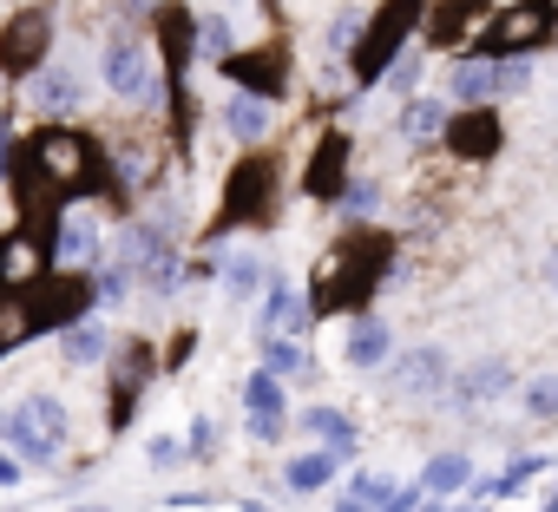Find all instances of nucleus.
I'll return each mask as SVG.
<instances>
[{"label":"nucleus","instance_id":"obj_1","mask_svg":"<svg viewBox=\"0 0 558 512\" xmlns=\"http://www.w3.org/2000/svg\"><path fill=\"white\" fill-rule=\"evenodd\" d=\"M395 243L381 230H349L323 249L316 283H310V316H362L375 303V290L388 283Z\"/></svg>","mask_w":558,"mask_h":512},{"label":"nucleus","instance_id":"obj_2","mask_svg":"<svg viewBox=\"0 0 558 512\" xmlns=\"http://www.w3.org/2000/svg\"><path fill=\"white\" fill-rule=\"evenodd\" d=\"M27 171H34L53 197H80V191L99 184V151H93L86 132H73V125H47V132L27 138Z\"/></svg>","mask_w":558,"mask_h":512},{"label":"nucleus","instance_id":"obj_3","mask_svg":"<svg viewBox=\"0 0 558 512\" xmlns=\"http://www.w3.org/2000/svg\"><path fill=\"white\" fill-rule=\"evenodd\" d=\"M421 14H427V0H381V8H375V21H368V27L355 34V47H349L355 86H381V80L395 73V60H401L408 34L421 27Z\"/></svg>","mask_w":558,"mask_h":512},{"label":"nucleus","instance_id":"obj_4","mask_svg":"<svg viewBox=\"0 0 558 512\" xmlns=\"http://www.w3.org/2000/svg\"><path fill=\"white\" fill-rule=\"evenodd\" d=\"M551 34H558V0H506L499 14H486L473 53H480V60H525V53H538Z\"/></svg>","mask_w":558,"mask_h":512},{"label":"nucleus","instance_id":"obj_5","mask_svg":"<svg viewBox=\"0 0 558 512\" xmlns=\"http://www.w3.org/2000/svg\"><path fill=\"white\" fill-rule=\"evenodd\" d=\"M0 440H8L14 460H27V466H53L66 453V407L53 394H27L8 420H0Z\"/></svg>","mask_w":558,"mask_h":512},{"label":"nucleus","instance_id":"obj_6","mask_svg":"<svg viewBox=\"0 0 558 512\" xmlns=\"http://www.w3.org/2000/svg\"><path fill=\"white\" fill-rule=\"evenodd\" d=\"M47 47H53V14L47 8H21L0 27V73L8 80H34L47 66Z\"/></svg>","mask_w":558,"mask_h":512},{"label":"nucleus","instance_id":"obj_7","mask_svg":"<svg viewBox=\"0 0 558 512\" xmlns=\"http://www.w3.org/2000/svg\"><path fill=\"white\" fill-rule=\"evenodd\" d=\"M269 210H276V164L269 158H243L230 171V184H223V223L217 230H230V223H269Z\"/></svg>","mask_w":558,"mask_h":512},{"label":"nucleus","instance_id":"obj_8","mask_svg":"<svg viewBox=\"0 0 558 512\" xmlns=\"http://www.w3.org/2000/svg\"><path fill=\"white\" fill-rule=\"evenodd\" d=\"M223 66V80L236 86V93H250V99H283L290 93V53L283 47H250V53H230V60H217Z\"/></svg>","mask_w":558,"mask_h":512},{"label":"nucleus","instance_id":"obj_9","mask_svg":"<svg viewBox=\"0 0 558 512\" xmlns=\"http://www.w3.org/2000/svg\"><path fill=\"white\" fill-rule=\"evenodd\" d=\"M440 145H447L460 164H486V158H499V145H506V125H499V112H493V106L447 112V132H440Z\"/></svg>","mask_w":558,"mask_h":512},{"label":"nucleus","instance_id":"obj_10","mask_svg":"<svg viewBox=\"0 0 558 512\" xmlns=\"http://www.w3.org/2000/svg\"><path fill=\"white\" fill-rule=\"evenodd\" d=\"M99 73H106V86H112V99H151V53L132 40V34H112L106 40V60H99Z\"/></svg>","mask_w":558,"mask_h":512},{"label":"nucleus","instance_id":"obj_11","mask_svg":"<svg viewBox=\"0 0 558 512\" xmlns=\"http://www.w3.org/2000/svg\"><path fill=\"white\" fill-rule=\"evenodd\" d=\"M388 388H395V394H408V401H440V394H447V355H440L434 342H421V349L395 355Z\"/></svg>","mask_w":558,"mask_h":512},{"label":"nucleus","instance_id":"obj_12","mask_svg":"<svg viewBox=\"0 0 558 512\" xmlns=\"http://www.w3.org/2000/svg\"><path fill=\"white\" fill-rule=\"evenodd\" d=\"M40 277H47V243L34 230H8V236H0V290L27 296Z\"/></svg>","mask_w":558,"mask_h":512},{"label":"nucleus","instance_id":"obj_13","mask_svg":"<svg viewBox=\"0 0 558 512\" xmlns=\"http://www.w3.org/2000/svg\"><path fill=\"white\" fill-rule=\"evenodd\" d=\"M303 191H310L316 204H342V191H349V138H342V132H329V138L310 151Z\"/></svg>","mask_w":558,"mask_h":512},{"label":"nucleus","instance_id":"obj_14","mask_svg":"<svg viewBox=\"0 0 558 512\" xmlns=\"http://www.w3.org/2000/svg\"><path fill=\"white\" fill-rule=\"evenodd\" d=\"M493 14V0H440V8L427 14V47H460V40H480Z\"/></svg>","mask_w":558,"mask_h":512},{"label":"nucleus","instance_id":"obj_15","mask_svg":"<svg viewBox=\"0 0 558 512\" xmlns=\"http://www.w3.org/2000/svg\"><path fill=\"white\" fill-rule=\"evenodd\" d=\"M112 381H119L112 427H125L132 407H138V394H145V381H151V349H145V342H119V349H112Z\"/></svg>","mask_w":558,"mask_h":512},{"label":"nucleus","instance_id":"obj_16","mask_svg":"<svg viewBox=\"0 0 558 512\" xmlns=\"http://www.w3.org/2000/svg\"><path fill=\"white\" fill-rule=\"evenodd\" d=\"M499 93H506V60H480V53H466V60L453 66V99H460V112L493 106Z\"/></svg>","mask_w":558,"mask_h":512},{"label":"nucleus","instance_id":"obj_17","mask_svg":"<svg viewBox=\"0 0 558 512\" xmlns=\"http://www.w3.org/2000/svg\"><path fill=\"white\" fill-rule=\"evenodd\" d=\"M342 362L349 368H388L395 362V329L381 322V316H355V329H349V342H342Z\"/></svg>","mask_w":558,"mask_h":512},{"label":"nucleus","instance_id":"obj_18","mask_svg":"<svg viewBox=\"0 0 558 512\" xmlns=\"http://www.w3.org/2000/svg\"><path fill=\"white\" fill-rule=\"evenodd\" d=\"M106 355H112V329H106L99 316H80V322L60 329V362L93 368V362H106Z\"/></svg>","mask_w":558,"mask_h":512},{"label":"nucleus","instance_id":"obj_19","mask_svg":"<svg viewBox=\"0 0 558 512\" xmlns=\"http://www.w3.org/2000/svg\"><path fill=\"white\" fill-rule=\"evenodd\" d=\"M217 119H223V132H230L236 145H263V138H269V99H250V93H230Z\"/></svg>","mask_w":558,"mask_h":512},{"label":"nucleus","instance_id":"obj_20","mask_svg":"<svg viewBox=\"0 0 558 512\" xmlns=\"http://www.w3.org/2000/svg\"><path fill=\"white\" fill-rule=\"evenodd\" d=\"M506 388H512V368H506V362H480V368H466V375L453 381V401L473 414V407H493Z\"/></svg>","mask_w":558,"mask_h":512},{"label":"nucleus","instance_id":"obj_21","mask_svg":"<svg viewBox=\"0 0 558 512\" xmlns=\"http://www.w3.org/2000/svg\"><path fill=\"white\" fill-rule=\"evenodd\" d=\"M303 434H316V447H323V453H336V460H349V453H355V440H362V434H355V420H349L342 407H310V414H303Z\"/></svg>","mask_w":558,"mask_h":512},{"label":"nucleus","instance_id":"obj_22","mask_svg":"<svg viewBox=\"0 0 558 512\" xmlns=\"http://www.w3.org/2000/svg\"><path fill=\"white\" fill-rule=\"evenodd\" d=\"M47 322H40V303L34 296H8L0 290V355L8 349H21V342H34Z\"/></svg>","mask_w":558,"mask_h":512},{"label":"nucleus","instance_id":"obj_23","mask_svg":"<svg viewBox=\"0 0 558 512\" xmlns=\"http://www.w3.org/2000/svg\"><path fill=\"white\" fill-rule=\"evenodd\" d=\"M336 473H342V460H336V453H323V447H316V453H296V460H290V466H283V486H290V492H303V499H310V492H329V486H336Z\"/></svg>","mask_w":558,"mask_h":512},{"label":"nucleus","instance_id":"obj_24","mask_svg":"<svg viewBox=\"0 0 558 512\" xmlns=\"http://www.w3.org/2000/svg\"><path fill=\"white\" fill-rule=\"evenodd\" d=\"M427 499H447V492H466L473 486V460L466 453H434L427 466H421V479H414Z\"/></svg>","mask_w":558,"mask_h":512},{"label":"nucleus","instance_id":"obj_25","mask_svg":"<svg viewBox=\"0 0 558 512\" xmlns=\"http://www.w3.org/2000/svg\"><path fill=\"white\" fill-rule=\"evenodd\" d=\"M395 492H401V479H388V473H355L349 492L336 499V512H388Z\"/></svg>","mask_w":558,"mask_h":512},{"label":"nucleus","instance_id":"obj_26","mask_svg":"<svg viewBox=\"0 0 558 512\" xmlns=\"http://www.w3.org/2000/svg\"><path fill=\"white\" fill-rule=\"evenodd\" d=\"M256 355H263V375H310V355H303V342H290V336H256Z\"/></svg>","mask_w":558,"mask_h":512},{"label":"nucleus","instance_id":"obj_27","mask_svg":"<svg viewBox=\"0 0 558 512\" xmlns=\"http://www.w3.org/2000/svg\"><path fill=\"white\" fill-rule=\"evenodd\" d=\"M447 132V106L440 99H408V112H401V138L408 145H434Z\"/></svg>","mask_w":558,"mask_h":512},{"label":"nucleus","instance_id":"obj_28","mask_svg":"<svg viewBox=\"0 0 558 512\" xmlns=\"http://www.w3.org/2000/svg\"><path fill=\"white\" fill-rule=\"evenodd\" d=\"M93 243H99V230H93L86 217H66V223L53 230L47 256H60V270H66V264H86V256H93Z\"/></svg>","mask_w":558,"mask_h":512},{"label":"nucleus","instance_id":"obj_29","mask_svg":"<svg viewBox=\"0 0 558 512\" xmlns=\"http://www.w3.org/2000/svg\"><path fill=\"white\" fill-rule=\"evenodd\" d=\"M34 99H40L47 112H73V106H80V80H73L66 66H40V73H34Z\"/></svg>","mask_w":558,"mask_h":512},{"label":"nucleus","instance_id":"obj_30","mask_svg":"<svg viewBox=\"0 0 558 512\" xmlns=\"http://www.w3.org/2000/svg\"><path fill=\"white\" fill-rule=\"evenodd\" d=\"M178 283H184V256H178L171 243H158V249L145 256V290H151V296H178Z\"/></svg>","mask_w":558,"mask_h":512},{"label":"nucleus","instance_id":"obj_31","mask_svg":"<svg viewBox=\"0 0 558 512\" xmlns=\"http://www.w3.org/2000/svg\"><path fill=\"white\" fill-rule=\"evenodd\" d=\"M243 407H250V414H276V420H290V407H283V381L263 375V368L243 381Z\"/></svg>","mask_w":558,"mask_h":512},{"label":"nucleus","instance_id":"obj_32","mask_svg":"<svg viewBox=\"0 0 558 512\" xmlns=\"http://www.w3.org/2000/svg\"><path fill=\"white\" fill-rule=\"evenodd\" d=\"M223 290L230 296H256V290H269V270L256 264V256H236V264L223 270Z\"/></svg>","mask_w":558,"mask_h":512},{"label":"nucleus","instance_id":"obj_33","mask_svg":"<svg viewBox=\"0 0 558 512\" xmlns=\"http://www.w3.org/2000/svg\"><path fill=\"white\" fill-rule=\"evenodd\" d=\"M132 277H138L132 264H106V270L93 277V296H99V303H125V296H132Z\"/></svg>","mask_w":558,"mask_h":512},{"label":"nucleus","instance_id":"obj_34","mask_svg":"<svg viewBox=\"0 0 558 512\" xmlns=\"http://www.w3.org/2000/svg\"><path fill=\"white\" fill-rule=\"evenodd\" d=\"M525 414H532V420H558V375H532V388H525Z\"/></svg>","mask_w":558,"mask_h":512},{"label":"nucleus","instance_id":"obj_35","mask_svg":"<svg viewBox=\"0 0 558 512\" xmlns=\"http://www.w3.org/2000/svg\"><path fill=\"white\" fill-rule=\"evenodd\" d=\"M381 204V191H375V178H349V191H342V210L349 217H368Z\"/></svg>","mask_w":558,"mask_h":512},{"label":"nucleus","instance_id":"obj_36","mask_svg":"<svg viewBox=\"0 0 558 512\" xmlns=\"http://www.w3.org/2000/svg\"><path fill=\"white\" fill-rule=\"evenodd\" d=\"M197 47H204V53H217V60H230V27H223V21H204Z\"/></svg>","mask_w":558,"mask_h":512},{"label":"nucleus","instance_id":"obj_37","mask_svg":"<svg viewBox=\"0 0 558 512\" xmlns=\"http://www.w3.org/2000/svg\"><path fill=\"white\" fill-rule=\"evenodd\" d=\"M145 453H151V466H171V460H184V447H178L171 434H158V440H151Z\"/></svg>","mask_w":558,"mask_h":512},{"label":"nucleus","instance_id":"obj_38","mask_svg":"<svg viewBox=\"0 0 558 512\" xmlns=\"http://www.w3.org/2000/svg\"><path fill=\"white\" fill-rule=\"evenodd\" d=\"M210 447H217V420H197L191 427V453H210Z\"/></svg>","mask_w":558,"mask_h":512},{"label":"nucleus","instance_id":"obj_39","mask_svg":"<svg viewBox=\"0 0 558 512\" xmlns=\"http://www.w3.org/2000/svg\"><path fill=\"white\" fill-rule=\"evenodd\" d=\"M381 86H395V93H408V86H414V60H395V73H388Z\"/></svg>","mask_w":558,"mask_h":512},{"label":"nucleus","instance_id":"obj_40","mask_svg":"<svg viewBox=\"0 0 558 512\" xmlns=\"http://www.w3.org/2000/svg\"><path fill=\"white\" fill-rule=\"evenodd\" d=\"M0 486H21V460L14 453H0Z\"/></svg>","mask_w":558,"mask_h":512},{"label":"nucleus","instance_id":"obj_41","mask_svg":"<svg viewBox=\"0 0 558 512\" xmlns=\"http://www.w3.org/2000/svg\"><path fill=\"white\" fill-rule=\"evenodd\" d=\"M0 178H14V145L0 138Z\"/></svg>","mask_w":558,"mask_h":512},{"label":"nucleus","instance_id":"obj_42","mask_svg":"<svg viewBox=\"0 0 558 512\" xmlns=\"http://www.w3.org/2000/svg\"><path fill=\"white\" fill-rule=\"evenodd\" d=\"M73 512H119V505H73Z\"/></svg>","mask_w":558,"mask_h":512},{"label":"nucleus","instance_id":"obj_43","mask_svg":"<svg viewBox=\"0 0 558 512\" xmlns=\"http://www.w3.org/2000/svg\"><path fill=\"white\" fill-rule=\"evenodd\" d=\"M460 512H493V505H486V499H480V505H460Z\"/></svg>","mask_w":558,"mask_h":512},{"label":"nucleus","instance_id":"obj_44","mask_svg":"<svg viewBox=\"0 0 558 512\" xmlns=\"http://www.w3.org/2000/svg\"><path fill=\"white\" fill-rule=\"evenodd\" d=\"M243 512H269V505H256V499H243Z\"/></svg>","mask_w":558,"mask_h":512},{"label":"nucleus","instance_id":"obj_45","mask_svg":"<svg viewBox=\"0 0 558 512\" xmlns=\"http://www.w3.org/2000/svg\"><path fill=\"white\" fill-rule=\"evenodd\" d=\"M132 8H165V0H132Z\"/></svg>","mask_w":558,"mask_h":512},{"label":"nucleus","instance_id":"obj_46","mask_svg":"<svg viewBox=\"0 0 558 512\" xmlns=\"http://www.w3.org/2000/svg\"><path fill=\"white\" fill-rule=\"evenodd\" d=\"M551 290H558V256H551Z\"/></svg>","mask_w":558,"mask_h":512}]
</instances>
